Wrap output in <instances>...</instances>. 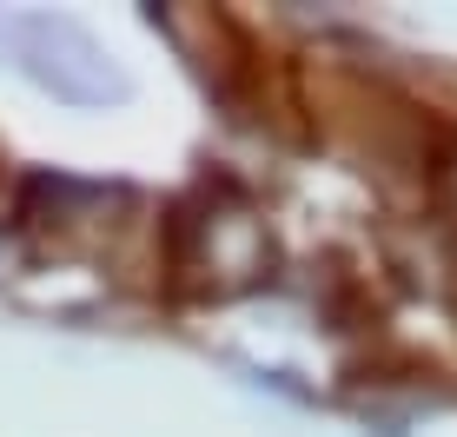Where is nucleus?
Returning a JSON list of instances; mask_svg holds the SVG:
<instances>
[{
    "label": "nucleus",
    "instance_id": "nucleus-1",
    "mask_svg": "<svg viewBox=\"0 0 457 437\" xmlns=\"http://www.w3.org/2000/svg\"><path fill=\"white\" fill-rule=\"evenodd\" d=\"M445 199H451V212H457V166L445 173Z\"/></svg>",
    "mask_w": 457,
    "mask_h": 437
}]
</instances>
